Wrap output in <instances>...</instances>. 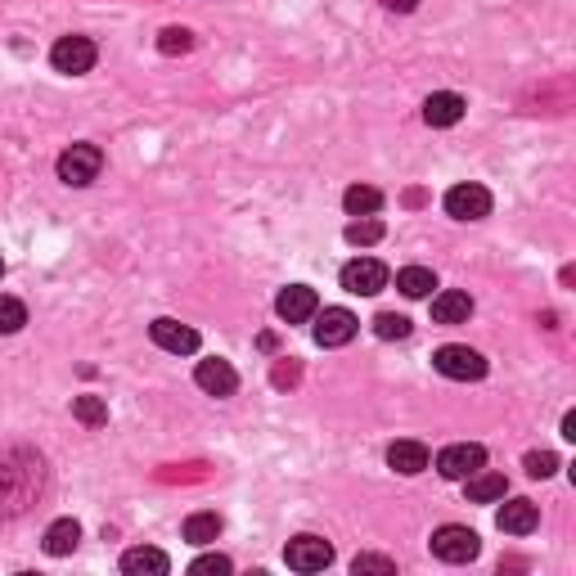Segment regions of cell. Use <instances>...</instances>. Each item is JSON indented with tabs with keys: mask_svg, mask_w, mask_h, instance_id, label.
Returning a JSON list of instances; mask_svg holds the SVG:
<instances>
[{
	"mask_svg": "<svg viewBox=\"0 0 576 576\" xmlns=\"http://www.w3.org/2000/svg\"><path fill=\"white\" fill-rule=\"evenodd\" d=\"M342 207H347L351 216H374L378 207H383V194H378L374 185H351L347 194H342Z\"/></svg>",
	"mask_w": 576,
	"mask_h": 576,
	"instance_id": "cb8c5ba5",
	"label": "cell"
},
{
	"mask_svg": "<svg viewBox=\"0 0 576 576\" xmlns=\"http://www.w3.org/2000/svg\"><path fill=\"white\" fill-rule=\"evenodd\" d=\"M284 563L293 567V572H324V567L333 563V545L324 536H293L284 549Z\"/></svg>",
	"mask_w": 576,
	"mask_h": 576,
	"instance_id": "9c48e42d",
	"label": "cell"
},
{
	"mask_svg": "<svg viewBox=\"0 0 576 576\" xmlns=\"http://www.w3.org/2000/svg\"><path fill=\"white\" fill-rule=\"evenodd\" d=\"M522 468H527V477H536V482H545V477H554L558 455H554V450H531V455L522 459Z\"/></svg>",
	"mask_w": 576,
	"mask_h": 576,
	"instance_id": "83f0119b",
	"label": "cell"
},
{
	"mask_svg": "<svg viewBox=\"0 0 576 576\" xmlns=\"http://www.w3.org/2000/svg\"><path fill=\"white\" fill-rule=\"evenodd\" d=\"M383 234H387V225L378 221V216H356V221L347 225V243H356V248L360 243H378Z\"/></svg>",
	"mask_w": 576,
	"mask_h": 576,
	"instance_id": "d4e9b609",
	"label": "cell"
},
{
	"mask_svg": "<svg viewBox=\"0 0 576 576\" xmlns=\"http://www.w3.org/2000/svg\"><path fill=\"white\" fill-rule=\"evenodd\" d=\"M0 275H5V261H0Z\"/></svg>",
	"mask_w": 576,
	"mask_h": 576,
	"instance_id": "e575fe53",
	"label": "cell"
},
{
	"mask_svg": "<svg viewBox=\"0 0 576 576\" xmlns=\"http://www.w3.org/2000/svg\"><path fill=\"white\" fill-rule=\"evenodd\" d=\"M383 5H387V9H414L419 0H383Z\"/></svg>",
	"mask_w": 576,
	"mask_h": 576,
	"instance_id": "836d02e7",
	"label": "cell"
},
{
	"mask_svg": "<svg viewBox=\"0 0 576 576\" xmlns=\"http://www.w3.org/2000/svg\"><path fill=\"white\" fill-rule=\"evenodd\" d=\"M468 482V500L473 504H495L509 495V477L504 473H486V468H477L473 477H464Z\"/></svg>",
	"mask_w": 576,
	"mask_h": 576,
	"instance_id": "ffe728a7",
	"label": "cell"
},
{
	"mask_svg": "<svg viewBox=\"0 0 576 576\" xmlns=\"http://www.w3.org/2000/svg\"><path fill=\"white\" fill-rule=\"evenodd\" d=\"M27 324V306L18 297H5L0 293V333H18Z\"/></svg>",
	"mask_w": 576,
	"mask_h": 576,
	"instance_id": "4316f807",
	"label": "cell"
},
{
	"mask_svg": "<svg viewBox=\"0 0 576 576\" xmlns=\"http://www.w3.org/2000/svg\"><path fill=\"white\" fill-rule=\"evenodd\" d=\"M221 527H225L221 513H207V509H203V513H189L185 527H180V536H185L189 545H212V540L221 536Z\"/></svg>",
	"mask_w": 576,
	"mask_h": 576,
	"instance_id": "44dd1931",
	"label": "cell"
},
{
	"mask_svg": "<svg viewBox=\"0 0 576 576\" xmlns=\"http://www.w3.org/2000/svg\"><path fill=\"white\" fill-rule=\"evenodd\" d=\"M189 572L194 576H225V572H234V563L225 554H203V558H194V563H189Z\"/></svg>",
	"mask_w": 576,
	"mask_h": 576,
	"instance_id": "4dcf8cb0",
	"label": "cell"
},
{
	"mask_svg": "<svg viewBox=\"0 0 576 576\" xmlns=\"http://www.w3.org/2000/svg\"><path fill=\"white\" fill-rule=\"evenodd\" d=\"M95 59H99V45L90 41V36H59V41L50 45V63L63 77H86V72L95 68Z\"/></svg>",
	"mask_w": 576,
	"mask_h": 576,
	"instance_id": "277c9868",
	"label": "cell"
},
{
	"mask_svg": "<svg viewBox=\"0 0 576 576\" xmlns=\"http://www.w3.org/2000/svg\"><path fill=\"white\" fill-rule=\"evenodd\" d=\"M477 549H482V540H477L473 527H459V522H446V527L432 531V554L441 558V563H473Z\"/></svg>",
	"mask_w": 576,
	"mask_h": 576,
	"instance_id": "8992f818",
	"label": "cell"
},
{
	"mask_svg": "<svg viewBox=\"0 0 576 576\" xmlns=\"http://www.w3.org/2000/svg\"><path fill=\"white\" fill-rule=\"evenodd\" d=\"M410 329H414L410 315H396V311H378L374 315V333H378V338H387V342H392V338H410Z\"/></svg>",
	"mask_w": 576,
	"mask_h": 576,
	"instance_id": "484cf974",
	"label": "cell"
},
{
	"mask_svg": "<svg viewBox=\"0 0 576 576\" xmlns=\"http://www.w3.org/2000/svg\"><path fill=\"white\" fill-rule=\"evenodd\" d=\"M45 491V459L32 446H0V522L18 518Z\"/></svg>",
	"mask_w": 576,
	"mask_h": 576,
	"instance_id": "6da1fadb",
	"label": "cell"
},
{
	"mask_svg": "<svg viewBox=\"0 0 576 576\" xmlns=\"http://www.w3.org/2000/svg\"><path fill=\"white\" fill-rule=\"evenodd\" d=\"M477 468H486V446H477V441H455V446H446L437 455V473L446 482H464Z\"/></svg>",
	"mask_w": 576,
	"mask_h": 576,
	"instance_id": "52a82bcc",
	"label": "cell"
},
{
	"mask_svg": "<svg viewBox=\"0 0 576 576\" xmlns=\"http://www.w3.org/2000/svg\"><path fill=\"white\" fill-rule=\"evenodd\" d=\"M158 50L162 54H189L194 50V32H189V27H167V32L158 36Z\"/></svg>",
	"mask_w": 576,
	"mask_h": 576,
	"instance_id": "f1b7e54d",
	"label": "cell"
},
{
	"mask_svg": "<svg viewBox=\"0 0 576 576\" xmlns=\"http://www.w3.org/2000/svg\"><path fill=\"white\" fill-rule=\"evenodd\" d=\"M122 572L126 576H167L171 572V558L153 545H135L122 554Z\"/></svg>",
	"mask_w": 576,
	"mask_h": 576,
	"instance_id": "2e32d148",
	"label": "cell"
},
{
	"mask_svg": "<svg viewBox=\"0 0 576 576\" xmlns=\"http://www.w3.org/2000/svg\"><path fill=\"white\" fill-rule=\"evenodd\" d=\"M41 545H45V554H50V558H68L72 549L81 545V522L77 518H54L50 527H45Z\"/></svg>",
	"mask_w": 576,
	"mask_h": 576,
	"instance_id": "ac0fdd59",
	"label": "cell"
},
{
	"mask_svg": "<svg viewBox=\"0 0 576 576\" xmlns=\"http://www.w3.org/2000/svg\"><path fill=\"white\" fill-rule=\"evenodd\" d=\"M396 288H401L405 297H428L432 288H437V275H432L428 266H405V270H396Z\"/></svg>",
	"mask_w": 576,
	"mask_h": 576,
	"instance_id": "603a6c76",
	"label": "cell"
},
{
	"mask_svg": "<svg viewBox=\"0 0 576 576\" xmlns=\"http://www.w3.org/2000/svg\"><path fill=\"white\" fill-rule=\"evenodd\" d=\"M149 338H153V347L171 351V356H189V351H198V333L189 329V324L171 320V315H158V320L149 324Z\"/></svg>",
	"mask_w": 576,
	"mask_h": 576,
	"instance_id": "8fae6325",
	"label": "cell"
},
{
	"mask_svg": "<svg viewBox=\"0 0 576 576\" xmlns=\"http://www.w3.org/2000/svg\"><path fill=\"white\" fill-rule=\"evenodd\" d=\"M351 572H356V576H365V572L392 576L396 572V558H387V554H356V558H351Z\"/></svg>",
	"mask_w": 576,
	"mask_h": 576,
	"instance_id": "f546056e",
	"label": "cell"
},
{
	"mask_svg": "<svg viewBox=\"0 0 576 576\" xmlns=\"http://www.w3.org/2000/svg\"><path fill=\"white\" fill-rule=\"evenodd\" d=\"M387 279H392V270H387L378 257H356L342 266V288H347V293H360V297L383 293Z\"/></svg>",
	"mask_w": 576,
	"mask_h": 576,
	"instance_id": "ba28073f",
	"label": "cell"
},
{
	"mask_svg": "<svg viewBox=\"0 0 576 576\" xmlns=\"http://www.w3.org/2000/svg\"><path fill=\"white\" fill-rule=\"evenodd\" d=\"M563 437H567V441H576V414H572V410L563 414Z\"/></svg>",
	"mask_w": 576,
	"mask_h": 576,
	"instance_id": "d6a6232c",
	"label": "cell"
},
{
	"mask_svg": "<svg viewBox=\"0 0 576 576\" xmlns=\"http://www.w3.org/2000/svg\"><path fill=\"white\" fill-rule=\"evenodd\" d=\"M356 329H360V320L347 311V306H324L320 315H315V342L320 347H347L351 338H356Z\"/></svg>",
	"mask_w": 576,
	"mask_h": 576,
	"instance_id": "30bf717a",
	"label": "cell"
},
{
	"mask_svg": "<svg viewBox=\"0 0 576 576\" xmlns=\"http://www.w3.org/2000/svg\"><path fill=\"white\" fill-rule=\"evenodd\" d=\"M270 378H275V387H293L297 378H302V365H297V360H279Z\"/></svg>",
	"mask_w": 576,
	"mask_h": 576,
	"instance_id": "1f68e13d",
	"label": "cell"
},
{
	"mask_svg": "<svg viewBox=\"0 0 576 576\" xmlns=\"http://www.w3.org/2000/svg\"><path fill=\"white\" fill-rule=\"evenodd\" d=\"M432 369L441 378H455V383H477V378H486V356L464 342H446L432 351Z\"/></svg>",
	"mask_w": 576,
	"mask_h": 576,
	"instance_id": "3957f363",
	"label": "cell"
},
{
	"mask_svg": "<svg viewBox=\"0 0 576 576\" xmlns=\"http://www.w3.org/2000/svg\"><path fill=\"white\" fill-rule=\"evenodd\" d=\"M387 468H396L401 477H414L428 468V446L423 441H392L387 446Z\"/></svg>",
	"mask_w": 576,
	"mask_h": 576,
	"instance_id": "d6986e66",
	"label": "cell"
},
{
	"mask_svg": "<svg viewBox=\"0 0 576 576\" xmlns=\"http://www.w3.org/2000/svg\"><path fill=\"white\" fill-rule=\"evenodd\" d=\"M54 171H59L63 185L72 189H86L90 180H99V171H104V149L99 144H72V149L59 153V162H54Z\"/></svg>",
	"mask_w": 576,
	"mask_h": 576,
	"instance_id": "7a4b0ae2",
	"label": "cell"
},
{
	"mask_svg": "<svg viewBox=\"0 0 576 576\" xmlns=\"http://www.w3.org/2000/svg\"><path fill=\"white\" fill-rule=\"evenodd\" d=\"M315 311H320V297H315V288H306V284H288V288H279V297H275V315H279L284 324H306Z\"/></svg>",
	"mask_w": 576,
	"mask_h": 576,
	"instance_id": "7c38bea8",
	"label": "cell"
},
{
	"mask_svg": "<svg viewBox=\"0 0 576 576\" xmlns=\"http://www.w3.org/2000/svg\"><path fill=\"white\" fill-rule=\"evenodd\" d=\"M495 522H500V531H509V536H531V531L540 527V509L531 500H504Z\"/></svg>",
	"mask_w": 576,
	"mask_h": 576,
	"instance_id": "5bb4252c",
	"label": "cell"
},
{
	"mask_svg": "<svg viewBox=\"0 0 576 576\" xmlns=\"http://www.w3.org/2000/svg\"><path fill=\"white\" fill-rule=\"evenodd\" d=\"M72 419L86 423V428H104V423H108V401H104V396H95V392L72 396Z\"/></svg>",
	"mask_w": 576,
	"mask_h": 576,
	"instance_id": "7402d4cb",
	"label": "cell"
},
{
	"mask_svg": "<svg viewBox=\"0 0 576 576\" xmlns=\"http://www.w3.org/2000/svg\"><path fill=\"white\" fill-rule=\"evenodd\" d=\"M464 95H455V90H437V95H428L423 99V122L428 126H455L459 117H464Z\"/></svg>",
	"mask_w": 576,
	"mask_h": 576,
	"instance_id": "9a60e30c",
	"label": "cell"
},
{
	"mask_svg": "<svg viewBox=\"0 0 576 576\" xmlns=\"http://www.w3.org/2000/svg\"><path fill=\"white\" fill-rule=\"evenodd\" d=\"M194 383L203 387L207 396H234V387H239V374H234V365H230V360H221V356H207V360H198V369H194Z\"/></svg>",
	"mask_w": 576,
	"mask_h": 576,
	"instance_id": "4fadbf2b",
	"label": "cell"
},
{
	"mask_svg": "<svg viewBox=\"0 0 576 576\" xmlns=\"http://www.w3.org/2000/svg\"><path fill=\"white\" fill-rule=\"evenodd\" d=\"M491 189L477 185V180H464V185H450L446 198H441V207H446V216H455V221H482V216H491Z\"/></svg>",
	"mask_w": 576,
	"mask_h": 576,
	"instance_id": "5b68a950",
	"label": "cell"
},
{
	"mask_svg": "<svg viewBox=\"0 0 576 576\" xmlns=\"http://www.w3.org/2000/svg\"><path fill=\"white\" fill-rule=\"evenodd\" d=\"M468 315H473V297H468L464 288H441V293L432 297V320L437 324H464Z\"/></svg>",
	"mask_w": 576,
	"mask_h": 576,
	"instance_id": "e0dca14e",
	"label": "cell"
}]
</instances>
